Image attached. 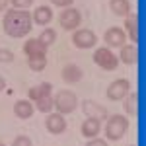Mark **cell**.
<instances>
[{"label": "cell", "instance_id": "6da1fadb", "mask_svg": "<svg viewBox=\"0 0 146 146\" xmlns=\"http://www.w3.org/2000/svg\"><path fill=\"white\" fill-rule=\"evenodd\" d=\"M31 29H33L31 12L18 10V8L6 10L4 18H2V31L8 35V37L22 39V37H25V35L31 33Z\"/></svg>", "mask_w": 146, "mask_h": 146}, {"label": "cell", "instance_id": "7a4b0ae2", "mask_svg": "<svg viewBox=\"0 0 146 146\" xmlns=\"http://www.w3.org/2000/svg\"><path fill=\"white\" fill-rule=\"evenodd\" d=\"M129 131V117L127 115H109L105 119V127H103V133H105V140H121Z\"/></svg>", "mask_w": 146, "mask_h": 146}, {"label": "cell", "instance_id": "3957f363", "mask_svg": "<svg viewBox=\"0 0 146 146\" xmlns=\"http://www.w3.org/2000/svg\"><path fill=\"white\" fill-rule=\"evenodd\" d=\"M78 107V96L70 90H58L56 94H53V109H56V113L62 115H70L76 111Z\"/></svg>", "mask_w": 146, "mask_h": 146}, {"label": "cell", "instance_id": "277c9868", "mask_svg": "<svg viewBox=\"0 0 146 146\" xmlns=\"http://www.w3.org/2000/svg\"><path fill=\"white\" fill-rule=\"evenodd\" d=\"M92 60H94L101 70H107V72H111V70H115V68L119 66V58H117V55L113 53L109 47H98V49L94 51Z\"/></svg>", "mask_w": 146, "mask_h": 146}, {"label": "cell", "instance_id": "5b68a950", "mask_svg": "<svg viewBox=\"0 0 146 146\" xmlns=\"http://www.w3.org/2000/svg\"><path fill=\"white\" fill-rule=\"evenodd\" d=\"M80 23H82V14H80V10L72 8V6L62 8V12L58 14V25H60L62 29H66V31L78 29Z\"/></svg>", "mask_w": 146, "mask_h": 146}, {"label": "cell", "instance_id": "8992f818", "mask_svg": "<svg viewBox=\"0 0 146 146\" xmlns=\"http://www.w3.org/2000/svg\"><path fill=\"white\" fill-rule=\"evenodd\" d=\"M72 45L76 49H94L98 45V35H96V31H92L88 27H84V29L78 27V29L72 31Z\"/></svg>", "mask_w": 146, "mask_h": 146}, {"label": "cell", "instance_id": "52a82bcc", "mask_svg": "<svg viewBox=\"0 0 146 146\" xmlns=\"http://www.w3.org/2000/svg\"><path fill=\"white\" fill-rule=\"evenodd\" d=\"M129 92H131V82L127 78H117L107 86L105 96H107V100H111V101H121Z\"/></svg>", "mask_w": 146, "mask_h": 146}, {"label": "cell", "instance_id": "ba28073f", "mask_svg": "<svg viewBox=\"0 0 146 146\" xmlns=\"http://www.w3.org/2000/svg\"><path fill=\"white\" fill-rule=\"evenodd\" d=\"M45 127H47V131H49L51 135H62V133L66 131L68 125H66V119H64V115H62V113L51 111V113H47Z\"/></svg>", "mask_w": 146, "mask_h": 146}, {"label": "cell", "instance_id": "9c48e42d", "mask_svg": "<svg viewBox=\"0 0 146 146\" xmlns=\"http://www.w3.org/2000/svg\"><path fill=\"white\" fill-rule=\"evenodd\" d=\"M103 41H105V45L109 47H123L127 43V33H125L123 27H119V25H111L105 35H103Z\"/></svg>", "mask_w": 146, "mask_h": 146}, {"label": "cell", "instance_id": "30bf717a", "mask_svg": "<svg viewBox=\"0 0 146 146\" xmlns=\"http://www.w3.org/2000/svg\"><path fill=\"white\" fill-rule=\"evenodd\" d=\"M82 111H84L86 117H94V119H100V121H105V119L109 117L107 109H105L101 103H98V101H94V100H84L82 101Z\"/></svg>", "mask_w": 146, "mask_h": 146}, {"label": "cell", "instance_id": "8fae6325", "mask_svg": "<svg viewBox=\"0 0 146 146\" xmlns=\"http://www.w3.org/2000/svg\"><path fill=\"white\" fill-rule=\"evenodd\" d=\"M103 125V121H100V119H94V117H86L84 119V123L80 125V133H82V136L84 138H96V136H100L101 133V127Z\"/></svg>", "mask_w": 146, "mask_h": 146}, {"label": "cell", "instance_id": "7c38bea8", "mask_svg": "<svg viewBox=\"0 0 146 146\" xmlns=\"http://www.w3.org/2000/svg\"><path fill=\"white\" fill-rule=\"evenodd\" d=\"M60 78L64 80L66 84H78L80 80L84 78V70H82L78 64L70 62V64H64V66H62V70H60Z\"/></svg>", "mask_w": 146, "mask_h": 146}, {"label": "cell", "instance_id": "4fadbf2b", "mask_svg": "<svg viewBox=\"0 0 146 146\" xmlns=\"http://www.w3.org/2000/svg\"><path fill=\"white\" fill-rule=\"evenodd\" d=\"M33 113H35V105H33L31 100H18L14 103V115H16L18 119H22V121L31 119Z\"/></svg>", "mask_w": 146, "mask_h": 146}, {"label": "cell", "instance_id": "5bb4252c", "mask_svg": "<svg viewBox=\"0 0 146 146\" xmlns=\"http://www.w3.org/2000/svg\"><path fill=\"white\" fill-rule=\"evenodd\" d=\"M53 8L51 6H45V4H41V6H37L33 12H31V20L33 23L37 25H49V23L53 22Z\"/></svg>", "mask_w": 146, "mask_h": 146}, {"label": "cell", "instance_id": "9a60e30c", "mask_svg": "<svg viewBox=\"0 0 146 146\" xmlns=\"http://www.w3.org/2000/svg\"><path fill=\"white\" fill-rule=\"evenodd\" d=\"M123 64L127 66H133L136 64V58H138V51H136L135 43H125L123 47H119V56H117Z\"/></svg>", "mask_w": 146, "mask_h": 146}, {"label": "cell", "instance_id": "2e32d148", "mask_svg": "<svg viewBox=\"0 0 146 146\" xmlns=\"http://www.w3.org/2000/svg\"><path fill=\"white\" fill-rule=\"evenodd\" d=\"M127 39H131V43H138V16L136 14H127L125 16V25H123Z\"/></svg>", "mask_w": 146, "mask_h": 146}, {"label": "cell", "instance_id": "e0dca14e", "mask_svg": "<svg viewBox=\"0 0 146 146\" xmlns=\"http://www.w3.org/2000/svg\"><path fill=\"white\" fill-rule=\"evenodd\" d=\"M45 96H53V84L51 82H41V84H35L29 88L27 92V100L37 101L39 98H45Z\"/></svg>", "mask_w": 146, "mask_h": 146}, {"label": "cell", "instance_id": "ac0fdd59", "mask_svg": "<svg viewBox=\"0 0 146 146\" xmlns=\"http://www.w3.org/2000/svg\"><path fill=\"white\" fill-rule=\"evenodd\" d=\"M49 49L45 45H41V41L37 37H29L25 43H23V55L31 56V55H41V53H47Z\"/></svg>", "mask_w": 146, "mask_h": 146}, {"label": "cell", "instance_id": "d6986e66", "mask_svg": "<svg viewBox=\"0 0 146 146\" xmlns=\"http://www.w3.org/2000/svg\"><path fill=\"white\" fill-rule=\"evenodd\" d=\"M109 10L117 18H125L127 14H131V2L129 0H109Z\"/></svg>", "mask_w": 146, "mask_h": 146}, {"label": "cell", "instance_id": "ffe728a7", "mask_svg": "<svg viewBox=\"0 0 146 146\" xmlns=\"http://www.w3.org/2000/svg\"><path fill=\"white\" fill-rule=\"evenodd\" d=\"M121 101H123L125 113H127L129 117H136V113H138V96L133 94V92H129Z\"/></svg>", "mask_w": 146, "mask_h": 146}, {"label": "cell", "instance_id": "44dd1931", "mask_svg": "<svg viewBox=\"0 0 146 146\" xmlns=\"http://www.w3.org/2000/svg\"><path fill=\"white\" fill-rule=\"evenodd\" d=\"M27 66H29V70H33V72H43L47 68V53L27 56Z\"/></svg>", "mask_w": 146, "mask_h": 146}, {"label": "cell", "instance_id": "7402d4cb", "mask_svg": "<svg viewBox=\"0 0 146 146\" xmlns=\"http://www.w3.org/2000/svg\"><path fill=\"white\" fill-rule=\"evenodd\" d=\"M35 105V111L39 113H51L53 111V96H45V98H39L37 101H33Z\"/></svg>", "mask_w": 146, "mask_h": 146}, {"label": "cell", "instance_id": "603a6c76", "mask_svg": "<svg viewBox=\"0 0 146 146\" xmlns=\"http://www.w3.org/2000/svg\"><path fill=\"white\" fill-rule=\"evenodd\" d=\"M37 39L41 41V45H45L47 49H49V47H51V45L56 41V29H53V27H45Z\"/></svg>", "mask_w": 146, "mask_h": 146}, {"label": "cell", "instance_id": "cb8c5ba5", "mask_svg": "<svg viewBox=\"0 0 146 146\" xmlns=\"http://www.w3.org/2000/svg\"><path fill=\"white\" fill-rule=\"evenodd\" d=\"M12 8H18V10H27L33 6V0H10Z\"/></svg>", "mask_w": 146, "mask_h": 146}, {"label": "cell", "instance_id": "d4e9b609", "mask_svg": "<svg viewBox=\"0 0 146 146\" xmlns=\"http://www.w3.org/2000/svg\"><path fill=\"white\" fill-rule=\"evenodd\" d=\"M10 146H33V142H31V138L27 135H18Z\"/></svg>", "mask_w": 146, "mask_h": 146}, {"label": "cell", "instance_id": "484cf974", "mask_svg": "<svg viewBox=\"0 0 146 146\" xmlns=\"http://www.w3.org/2000/svg\"><path fill=\"white\" fill-rule=\"evenodd\" d=\"M0 62H2V64L14 62V53H12L10 49H4V47H0Z\"/></svg>", "mask_w": 146, "mask_h": 146}, {"label": "cell", "instance_id": "4316f807", "mask_svg": "<svg viewBox=\"0 0 146 146\" xmlns=\"http://www.w3.org/2000/svg\"><path fill=\"white\" fill-rule=\"evenodd\" d=\"M84 146H109V144H107V140H105V138L96 136V138H90V140H88Z\"/></svg>", "mask_w": 146, "mask_h": 146}, {"label": "cell", "instance_id": "83f0119b", "mask_svg": "<svg viewBox=\"0 0 146 146\" xmlns=\"http://www.w3.org/2000/svg\"><path fill=\"white\" fill-rule=\"evenodd\" d=\"M72 2L74 0H51V4L56 8H68V6H72Z\"/></svg>", "mask_w": 146, "mask_h": 146}, {"label": "cell", "instance_id": "f1b7e54d", "mask_svg": "<svg viewBox=\"0 0 146 146\" xmlns=\"http://www.w3.org/2000/svg\"><path fill=\"white\" fill-rule=\"evenodd\" d=\"M8 4H10V0H0V12L8 10Z\"/></svg>", "mask_w": 146, "mask_h": 146}, {"label": "cell", "instance_id": "f546056e", "mask_svg": "<svg viewBox=\"0 0 146 146\" xmlns=\"http://www.w3.org/2000/svg\"><path fill=\"white\" fill-rule=\"evenodd\" d=\"M4 88H6V80H4L2 76H0V92L4 90Z\"/></svg>", "mask_w": 146, "mask_h": 146}, {"label": "cell", "instance_id": "4dcf8cb0", "mask_svg": "<svg viewBox=\"0 0 146 146\" xmlns=\"http://www.w3.org/2000/svg\"><path fill=\"white\" fill-rule=\"evenodd\" d=\"M129 146H136V144H129Z\"/></svg>", "mask_w": 146, "mask_h": 146}, {"label": "cell", "instance_id": "1f68e13d", "mask_svg": "<svg viewBox=\"0 0 146 146\" xmlns=\"http://www.w3.org/2000/svg\"><path fill=\"white\" fill-rule=\"evenodd\" d=\"M0 146H4V144H0Z\"/></svg>", "mask_w": 146, "mask_h": 146}]
</instances>
